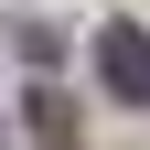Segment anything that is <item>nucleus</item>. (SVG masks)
I'll return each instance as SVG.
<instances>
[{
    "instance_id": "nucleus-1",
    "label": "nucleus",
    "mask_w": 150,
    "mask_h": 150,
    "mask_svg": "<svg viewBox=\"0 0 150 150\" xmlns=\"http://www.w3.org/2000/svg\"><path fill=\"white\" fill-rule=\"evenodd\" d=\"M97 75L118 86V97L150 107V32H139V22H107V32H97Z\"/></svg>"
}]
</instances>
